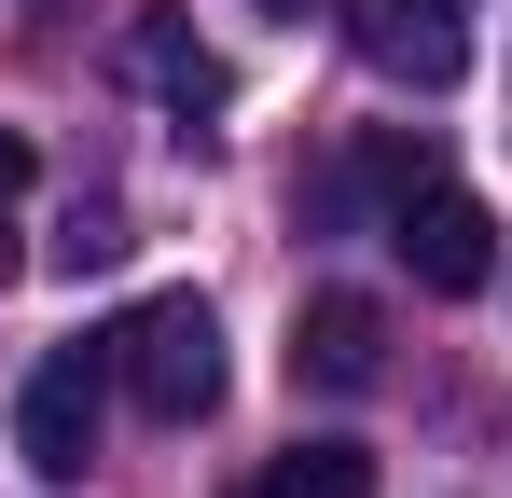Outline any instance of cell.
Listing matches in <instances>:
<instances>
[{"mask_svg": "<svg viewBox=\"0 0 512 498\" xmlns=\"http://www.w3.org/2000/svg\"><path fill=\"white\" fill-rule=\"evenodd\" d=\"M97 402H111V332H97V346H56V360L14 388V457H28L42 485H84V457H97Z\"/></svg>", "mask_w": 512, "mask_h": 498, "instance_id": "2", "label": "cell"}, {"mask_svg": "<svg viewBox=\"0 0 512 498\" xmlns=\"http://www.w3.org/2000/svg\"><path fill=\"white\" fill-rule=\"evenodd\" d=\"M139 56H153V97H167L180 125H222V111H236V70H222L194 28H167V14H153V42H139Z\"/></svg>", "mask_w": 512, "mask_h": 498, "instance_id": "6", "label": "cell"}, {"mask_svg": "<svg viewBox=\"0 0 512 498\" xmlns=\"http://www.w3.org/2000/svg\"><path fill=\"white\" fill-rule=\"evenodd\" d=\"M14 194H28V139L0 125V208H14Z\"/></svg>", "mask_w": 512, "mask_h": 498, "instance_id": "9", "label": "cell"}, {"mask_svg": "<svg viewBox=\"0 0 512 498\" xmlns=\"http://www.w3.org/2000/svg\"><path fill=\"white\" fill-rule=\"evenodd\" d=\"M374 374H388V319H374L360 291H305V305H291V388L360 402Z\"/></svg>", "mask_w": 512, "mask_h": 498, "instance_id": "5", "label": "cell"}, {"mask_svg": "<svg viewBox=\"0 0 512 498\" xmlns=\"http://www.w3.org/2000/svg\"><path fill=\"white\" fill-rule=\"evenodd\" d=\"M250 498H374V457L360 443H291V457H263Z\"/></svg>", "mask_w": 512, "mask_h": 498, "instance_id": "7", "label": "cell"}, {"mask_svg": "<svg viewBox=\"0 0 512 498\" xmlns=\"http://www.w3.org/2000/svg\"><path fill=\"white\" fill-rule=\"evenodd\" d=\"M388 249L416 263V291H443V305L499 277V222H485V208H471V194H457L443 166H429V180L402 194V208H388Z\"/></svg>", "mask_w": 512, "mask_h": 498, "instance_id": "3", "label": "cell"}, {"mask_svg": "<svg viewBox=\"0 0 512 498\" xmlns=\"http://www.w3.org/2000/svg\"><path fill=\"white\" fill-rule=\"evenodd\" d=\"M346 42H360L388 83L443 97V83L471 70V0H346Z\"/></svg>", "mask_w": 512, "mask_h": 498, "instance_id": "4", "label": "cell"}, {"mask_svg": "<svg viewBox=\"0 0 512 498\" xmlns=\"http://www.w3.org/2000/svg\"><path fill=\"white\" fill-rule=\"evenodd\" d=\"M111 249H125V236H111V208H70V236H56V277H97Z\"/></svg>", "mask_w": 512, "mask_h": 498, "instance_id": "8", "label": "cell"}, {"mask_svg": "<svg viewBox=\"0 0 512 498\" xmlns=\"http://www.w3.org/2000/svg\"><path fill=\"white\" fill-rule=\"evenodd\" d=\"M111 374H125V402L153 415V429L222 415V319H208V291H153V305H125Z\"/></svg>", "mask_w": 512, "mask_h": 498, "instance_id": "1", "label": "cell"}, {"mask_svg": "<svg viewBox=\"0 0 512 498\" xmlns=\"http://www.w3.org/2000/svg\"><path fill=\"white\" fill-rule=\"evenodd\" d=\"M277 14H305V0H277Z\"/></svg>", "mask_w": 512, "mask_h": 498, "instance_id": "10", "label": "cell"}]
</instances>
